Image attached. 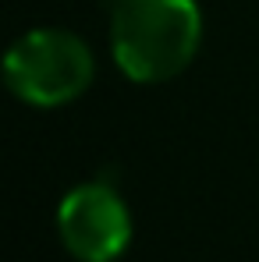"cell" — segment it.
Listing matches in <instances>:
<instances>
[{
	"label": "cell",
	"mask_w": 259,
	"mask_h": 262,
	"mask_svg": "<svg viewBox=\"0 0 259 262\" xmlns=\"http://www.w3.org/2000/svg\"><path fill=\"white\" fill-rule=\"evenodd\" d=\"M96 82L92 46L61 25H36L22 32L4 53L7 92L36 110H57L82 99Z\"/></svg>",
	"instance_id": "cell-2"
},
{
	"label": "cell",
	"mask_w": 259,
	"mask_h": 262,
	"mask_svg": "<svg viewBox=\"0 0 259 262\" xmlns=\"http://www.w3.org/2000/svg\"><path fill=\"white\" fill-rule=\"evenodd\" d=\"M53 223L64 252L75 262H117L135 234L125 195L103 177L68 188L57 202Z\"/></svg>",
	"instance_id": "cell-3"
},
{
	"label": "cell",
	"mask_w": 259,
	"mask_h": 262,
	"mask_svg": "<svg viewBox=\"0 0 259 262\" xmlns=\"http://www.w3.org/2000/svg\"><path fill=\"white\" fill-rule=\"evenodd\" d=\"M206 18L199 0H114L110 57L135 85H164L192 68L203 50Z\"/></svg>",
	"instance_id": "cell-1"
}]
</instances>
